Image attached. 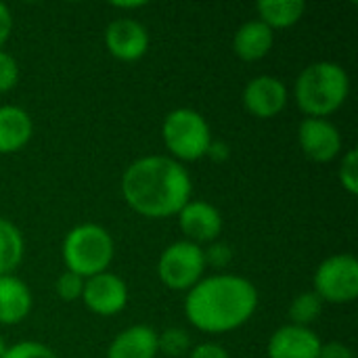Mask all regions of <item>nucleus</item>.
Instances as JSON below:
<instances>
[{"instance_id":"nucleus-20","label":"nucleus","mask_w":358,"mask_h":358,"mask_svg":"<svg viewBox=\"0 0 358 358\" xmlns=\"http://www.w3.org/2000/svg\"><path fill=\"white\" fill-rule=\"evenodd\" d=\"M323 310V300L315 294V292H306V294H300L292 306H289V317L294 321V325L298 327H308L310 323H315L319 319Z\"/></svg>"},{"instance_id":"nucleus-27","label":"nucleus","mask_w":358,"mask_h":358,"mask_svg":"<svg viewBox=\"0 0 358 358\" xmlns=\"http://www.w3.org/2000/svg\"><path fill=\"white\" fill-rule=\"evenodd\" d=\"M203 258H206V262H210L214 266H224L231 260V252L227 245H214L208 250V254H203Z\"/></svg>"},{"instance_id":"nucleus-13","label":"nucleus","mask_w":358,"mask_h":358,"mask_svg":"<svg viewBox=\"0 0 358 358\" xmlns=\"http://www.w3.org/2000/svg\"><path fill=\"white\" fill-rule=\"evenodd\" d=\"M180 229L191 243L214 241L222 231L220 212L206 201H189L180 212Z\"/></svg>"},{"instance_id":"nucleus-21","label":"nucleus","mask_w":358,"mask_h":358,"mask_svg":"<svg viewBox=\"0 0 358 358\" xmlns=\"http://www.w3.org/2000/svg\"><path fill=\"white\" fill-rule=\"evenodd\" d=\"M187 348H189V336L182 329H166L157 338V350H162L170 357H178Z\"/></svg>"},{"instance_id":"nucleus-25","label":"nucleus","mask_w":358,"mask_h":358,"mask_svg":"<svg viewBox=\"0 0 358 358\" xmlns=\"http://www.w3.org/2000/svg\"><path fill=\"white\" fill-rule=\"evenodd\" d=\"M19 80V65L17 61L0 50V92L10 90Z\"/></svg>"},{"instance_id":"nucleus-19","label":"nucleus","mask_w":358,"mask_h":358,"mask_svg":"<svg viewBox=\"0 0 358 358\" xmlns=\"http://www.w3.org/2000/svg\"><path fill=\"white\" fill-rule=\"evenodd\" d=\"M23 258V237L15 224L0 218V277L10 275Z\"/></svg>"},{"instance_id":"nucleus-12","label":"nucleus","mask_w":358,"mask_h":358,"mask_svg":"<svg viewBox=\"0 0 358 358\" xmlns=\"http://www.w3.org/2000/svg\"><path fill=\"white\" fill-rule=\"evenodd\" d=\"M321 340L308 327H281L268 342V358H319Z\"/></svg>"},{"instance_id":"nucleus-8","label":"nucleus","mask_w":358,"mask_h":358,"mask_svg":"<svg viewBox=\"0 0 358 358\" xmlns=\"http://www.w3.org/2000/svg\"><path fill=\"white\" fill-rule=\"evenodd\" d=\"M82 300L92 313L111 317L124 310L128 302V289H126V283L117 275L101 273L84 281Z\"/></svg>"},{"instance_id":"nucleus-3","label":"nucleus","mask_w":358,"mask_h":358,"mask_svg":"<svg viewBox=\"0 0 358 358\" xmlns=\"http://www.w3.org/2000/svg\"><path fill=\"white\" fill-rule=\"evenodd\" d=\"M350 90L348 73L331 61L308 65L296 82V101L313 117H325L338 111Z\"/></svg>"},{"instance_id":"nucleus-10","label":"nucleus","mask_w":358,"mask_h":358,"mask_svg":"<svg viewBox=\"0 0 358 358\" xmlns=\"http://www.w3.org/2000/svg\"><path fill=\"white\" fill-rule=\"evenodd\" d=\"M243 103L256 117H275L287 103V88L273 76H260L245 86Z\"/></svg>"},{"instance_id":"nucleus-16","label":"nucleus","mask_w":358,"mask_h":358,"mask_svg":"<svg viewBox=\"0 0 358 358\" xmlns=\"http://www.w3.org/2000/svg\"><path fill=\"white\" fill-rule=\"evenodd\" d=\"M273 42H275V34L266 23L248 21L245 25H241L237 29L235 40H233V48H235L239 59L258 61V59L268 55V50L273 48Z\"/></svg>"},{"instance_id":"nucleus-29","label":"nucleus","mask_w":358,"mask_h":358,"mask_svg":"<svg viewBox=\"0 0 358 358\" xmlns=\"http://www.w3.org/2000/svg\"><path fill=\"white\" fill-rule=\"evenodd\" d=\"M10 25H13L10 10L0 2V48H2V44L6 42L8 34H10Z\"/></svg>"},{"instance_id":"nucleus-30","label":"nucleus","mask_w":358,"mask_h":358,"mask_svg":"<svg viewBox=\"0 0 358 358\" xmlns=\"http://www.w3.org/2000/svg\"><path fill=\"white\" fill-rule=\"evenodd\" d=\"M113 6H117V8H141V6H145V2H115Z\"/></svg>"},{"instance_id":"nucleus-4","label":"nucleus","mask_w":358,"mask_h":358,"mask_svg":"<svg viewBox=\"0 0 358 358\" xmlns=\"http://www.w3.org/2000/svg\"><path fill=\"white\" fill-rule=\"evenodd\" d=\"M113 258V241L109 233L99 224H80L65 237L63 260L67 271L84 277L105 273Z\"/></svg>"},{"instance_id":"nucleus-26","label":"nucleus","mask_w":358,"mask_h":358,"mask_svg":"<svg viewBox=\"0 0 358 358\" xmlns=\"http://www.w3.org/2000/svg\"><path fill=\"white\" fill-rule=\"evenodd\" d=\"M319 358H355V355L348 346H344L340 342H331V344L321 346Z\"/></svg>"},{"instance_id":"nucleus-1","label":"nucleus","mask_w":358,"mask_h":358,"mask_svg":"<svg viewBox=\"0 0 358 358\" xmlns=\"http://www.w3.org/2000/svg\"><path fill=\"white\" fill-rule=\"evenodd\" d=\"M122 193L134 212L147 218H166L189 203L191 178L178 162L151 155L128 166L122 178Z\"/></svg>"},{"instance_id":"nucleus-14","label":"nucleus","mask_w":358,"mask_h":358,"mask_svg":"<svg viewBox=\"0 0 358 358\" xmlns=\"http://www.w3.org/2000/svg\"><path fill=\"white\" fill-rule=\"evenodd\" d=\"M155 355L157 334L147 325H134L113 340L107 358H155Z\"/></svg>"},{"instance_id":"nucleus-5","label":"nucleus","mask_w":358,"mask_h":358,"mask_svg":"<svg viewBox=\"0 0 358 358\" xmlns=\"http://www.w3.org/2000/svg\"><path fill=\"white\" fill-rule=\"evenodd\" d=\"M164 141L178 159L187 162L203 157L212 145L208 122L193 109H176L168 113L164 122Z\"/></svg>"},{"instance_id":"nucleus-24","label":"nucleus","mask_w":358,"mask_h":358,"mask_svg":"<svg viewBox=\"0 0 358 358\" xmlns=\"http://www.w3.org/2000/svg\"><path fill=\"white\" fill-rule=\"evenodd\" d=\"M4 358H57V355L38 342H21L13 348H6Z\"/></svg>"},{"instance_id":"nucleus-15","label":"nucleus","mask_w":358,"mask_h":358,"mask_svg":"<svg viewBox=\"0 0 358 358\" xmlns=\"http://www.w3.org/2000/svg\"><path fill=\"white\" fill-rule=\"evenodd\" d=\"M31 308V294L17 277H0V323L15 325L27 317Z\"/></svg>"},{"instance_id":"nucleus-7","label":"nucleus","mask_w":358,"mask_h":358,"mask_svg":"<svg viewBox=\"0 0 358 358\" xmlns=\"http://www.w3.org/2000/svg\"><path fill=\"white\" fill-rule=\"evenodd\" d=\"M206 268L203 250L191 241L172 243L159 258L157 273L159 279L170 289H191L199 283V277Z\"/></svg>"},{"instance_id":"nucleus-28","label":"nucleus","mask_w":358,"mask_h":358,"mask_svg":"<svg viewBox=\"0 0 358 358\" xmlns=\"http://www.w3.org/2000/svg\"><path fill=\"white\" fill-rule=\"evenodd\" d=\"M191 358H231L227 355V350L218 344H201L197 346L193 352H191Z\"/></svg>"},{"instance_id":"nucleus-23","label":"nucleus","mask_w":358,"mask_h":358,"mask_svg":"<svg viewBox=\"0 0 358 358\" xmlns=\"http://www.w3.org/2000/svg\"><path fill=\"white\" fill-rule=\"evenodd\" d=\"M340 180L342 187L350 193L357 195L358 193V159L357 151H348L346 157L342 159V168H340Z\"/></svg>"},{"instance_id":"nucleus-6","label":"nucleus","mask_w":358,"mask_h":358,"mask_svg":"<svg viewBox=\"0 0 358 358\" xmlns=\"http://www.w3.org/2000/svg\"><path fill=\"white\" fill-rule=\"evenodd\" d=\"M315 294L323 302L346 304L358 296V262L352 254L327 258L315 275Z\"/></svg>"},{"instance_id":"nucleus-18","label":"nucleus","mask_w":358,"mask_h":358,"mask_svg":"<svg viewBox=\"0 0 358 358\" xmlns=\"http://www.w3.org/2000/svg\"><path fill=\"white\" fill-rule=\"evenodd\" d=\"M306 4L302 0H262L258 2L260 21L273 27H289L300 21Z\"/></svg>"},{"instance_id":"nucleus-17","label":"nucleus","mask_w":358,"mask_h":358,"mask_svg":"<svg viewBox=\"0 0 358 358\" xmlns=\"http://www.w3.org/2000/svg\"><path fill=\"white\" fill-rule=\"evenodd\" d=\"M31 136L29 115L13 105L0 107V153L19 151Z\"/></svg>"},{"instance_id":"nucleus-11","label":"nucleus","mask_w":358,"mask_h":358,"mask_svg":"<svg viewBox=\"0 0 358 358\" xmlns=\"http://www.w3.org/2000/svg\"><path fill=\"white\" fill-rule=\"evenodd\" d=\"M107 48L120 61H136L147 52V29L134 19H115L105 31Z\"/></svg>"},{"instance_id":"nucleus-31","label":"nucleus","mask_w":358,"mask_h":358,"mask_svg":"<svg viewBox=\"0 0 358 358\" xmlns=\"http://www.w3.org/2000/svg\"><path fill=\"white\" fill-rule=\"evenodd\" d=\"M4 355H6V344H4V340L0 338V358H4Z\"/></svg>"},{"instance_id":"nucleus-9","label":"nucleus","mask_w":358,"mask_h":358,"mask_svg":"<svg viewBox=\"0 0 358 358\" xmlns=\"http://www.w3.org/2000/svg\"><path fill=\"white\" fill-rule=\"evenodd\" d=\"M300 147L313 162H331L342 149V136L338 128L321 117H306L298 130Z\"/></svg>"},{"instance_id":"nucleus-2","label":"nucleus","mask_w":358,"mask_h":358,"mask_svg":"<svg viewBox=\"0 0 358 358\" xmlns=\"http://www.w3.org/2000/svg\"><path fill=\"white\" fill-rule=\"evenodd\" d=\"M258 306L256 287L237 275H218L191 287L185 313L191 325L208 334L241 327Z\"/></svg>"},{"instance_id":"nucleus-22","label":"nucleus","mask_w":358,"mask_h":358,"mask_svg":"<svg viewBox=\"0 0 358 358\" xmlns=\"http://www.w3.org/2000/svg\"><path fill=\"white\" fill-rule=\"evenodd\" d=\"M82 292H84V279L71 271H65L59 281H57V294L61 300L65 302H71L76 298H82Z\"/></svg>"}]
</instances>
